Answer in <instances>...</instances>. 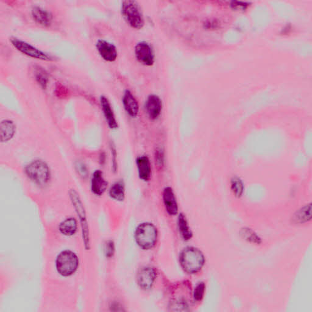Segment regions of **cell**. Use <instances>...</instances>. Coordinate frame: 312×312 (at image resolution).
I'll return each mask as SVG.
<instances>
[{
  "label": "cell",
  "mask_w": 312,
  "mask_h": 312,
  "mask_svg": "<svg viewBox=\"0 0 312 312\" xmlns=\"http://www.w3.org/2000/svg\"><path fill=\"white\" fill-rule=\"evenodd\" d=\"M231 190L237 198H240L244 192V184L241 179L239 177H233L231 179Z\"/></svg>",
  "instance_id": "cell-23"
},
{
  "label": "cell",
  "mask_w": 312,
  "mask_h": 312,
  "mask_svg": "<svg viewBox=\"0 0 312 312\" xmlns=\"http://www.w3.org/2000/svg\"><path fill=\"white\" fill-rule=\"evenodd\" d=\"M241 234L243 237V238L245 239L246 240H248V242L256 243V244H260V243L262 242L260 237H258L257 235V233H255L254 230H252L251 229H243L241 231Z\"/></svg>",
  "instance_id": "cell-24"
},
{
  "label": "cell",
  "mask_w": 312,
  "mask_h": 312,
  "mask_svg": "<svg viewBox=\"0 0 312 312\" xmlns=\"http://www.w3.org/2000/svg\"><path fill=\"white\" fill-rule=\"evenodd\" d=\"M100 103L102 111L103 112L106 122H107L109 128L112 129H117L118 123L114 113L113 109L112 108L110 102L107 97L101 96L100 98Z\"/></svg>",
  "instance_id": "cell-16"
},
{
  "label": "cell",
  "mask_w": 312,
  "mask_h": 312,
  "mask_svg": "<svg viewBox=\"0 0 312 312\" xmlns=\"http://www.w3.org/2000/svg\"><path fill=\"white\" fill-rule=\"evenodd\" d=\"M115 251V246L113 242L109 241L106 243L105 247V253L106 256L111 257L114 255Z\"/></svg>",
  "instance_id": "cell-27"
},
{
  "label": "cell",
  "mask_w": 312,
  "mask_h": 312,
  "mask_svg": "<svg viewBox=\"0 0 312 312\" xmlns=\"http://www.w3.org/2000/svg\"><path fill=\"white\" fill-rule=\"evenodd\" d=\"M155 271L150 267H143L137 274V282L140 288L150 289L155 279Z\"/></svg>",
  "instance_id": "cell-9"
},
{
  "label": "cell",
  "mask_w": 312,
  "mask_h": 312,
  "mask_svg": "<svg viewBox=\"0 0 312 312\" xmlns=\"http://www.w3.org/2000/svg\"><path fill=\"white\" fill-rule=\"evenodd\" d=\"M96 49L101 57L106 61L114 62L117 58V51L115 46L104 40H99L96 43Z\"/></svg>",
  "instance_id": "cell-10"
},
{
  "label": "cell",
  "mask_w": 312,
  "mask_h": 312,
  "mask_svg": "<svg viewBox=\"0 0 312 312\" xmlns=\"http://www.w3.org/2000/svg\"><path fill=\"white\" fill-rule=\"evenodd\" d=\"M12 45L14 47L16 48L18 51L22 53L29 57L39 59V60L50 61H53V58L50 56L46 54V53L40 50L39 49L34 47L30 43L23 41L20 39L17 38H11L10 39Z\"/></svg>",
  "instance_id": "cell-6"
},
{
  "label": "cell",
  "mask_w": 312,
  "mask_h": 312,
  "mask_svg": "<svg viewBox=\"0 0 312 312\" xmlns=\"http://www.w3.org/2000/svg\"><path fill=\"white\" fill-rule=\"evenodd\" d=\"M155 160L159 165H162L164 162V154L161 149L155 152Z\"/></svg>",
  "instance_id": "cell-29"
},
{
  "label": "cell",
  "mask_w": 312,
  "mask_h": 312,
  "mask_svg": "<svg viewBox=\"0 0 312 312\" xmlns=\"http://www.w3.org/2000/svg\"><path fill=\"white\" fill-rule=\"evenodd\" d=\"M59 231L65 236H74L77 230V223L75 218L69 217L67 218L59 224Z\"/></svg>",
  "instance_id": "cell-19"
},
{
  "label": "cell",
  "mask_w": 312,
  "mask_h": 312,
  "mask_svg": "<svg viewBox=\"0 0 312 312\" xmlns=\"http://www.w3.org/2000/svg\"><path fill=\"white\" fill-rule=\"evenodd\" d=\"M163 201L167 213L174 216L178 212V204L173 190L170 187H165L163 192Z\"/></svg>",
  "instance_id": "cell-14"
},
{
  "label": "cell",
  "mask_w": 312,
  "mask_h": 312,
  "mask_svg": "<svg viewBox=\"0 0 312 312\" xmlns=\"http://www.w3.org/2000/svg\"><path fill=\"white\" fill-rule=\"evenodd\" d=\"M137 244L145 250L150 249L155 245L158 240V230L153 224L143 223L137 227L135 232Z\"/></svg>",
  "instance_id": "cell-4"
},
{
  "label": "cell",
  "mask_w": 312,
  "mask_h": 312,
  "mask_svg": "<svg viewBox=\"0 0 312 312\" xmlns=\"http://www.w3.org/2000/svg\"><path fill=\"white\" fill-rule=\"evenodd\" d=\"M31 14L37 23L43 27H49L53 21V15L48 11L39 6H34L31 11Z\"/></svg>",
  "instance_id": "cell-17"
},
{
  "label": "cell",
  "mask_w": 312,
  "mask_h": 312,
  "mask_svg": "<svg viewBox=\"0 0 312 312\" xmlns=\"http://www.w3.org/2000/svg\"><path fill=\"white\" fill-rule=\"evenodd\" d=\"M79 267V259L77 255L70 250L62 251L56 260V268L62 276L69 277L76 273Z\"/></svg>",
  "instance_id": "cell-3"
},
{
  "label": "cell",
  "mask_w": 312,
  "mask_h": 312,
  "mask_svg": "<svg viewBox=\"0 0 312 312\" xmlns=\"http://www.w3.org/2000/svg\"><path fill=\"white\" fill-rule=\"evenodd\" d=\"M91 190L96 196L103 195L108 189V183L105 178L103 173L101 170H95L91 179Z\"/></svg>",
  "instance_id": "cell-12"
},
{
  "label": "cell",
  "mask_w": 312,
  "mask_h": 312,
  "mask_svg": "<svg viewBox=\"0 0 312 312\" xmlns=\"http://www.w3.org/2000/svg\"><path fill=\"white\" fill-rule=\"evenodd\" d=\"M135 55L137 60L146 66H151L154 64V53L148 43L141 42L137 43L135 47Z\"/></svg>",
  "instance_id": "cell-8"
},
{
  "label": "cell",
  "mask_w": 312,
  "mask_h": 312,
  "mask_svg": "<svg viewBox=\"0 0 312 312\" xmlns=\"http://www.w3.org/2000/svg\"><path fill=\"white\" fill-rule=\"evenodd\" d=\"M311 219V204H307L302 207L294 215L293 217V222L302 224L308 222Z\"/></svg>",
  "instance_id": "cell-20"
},
{
  "label": "cell",
  "mask_w": 312,
  "mask_h": 312,
  "mask_svg": "<svg viewBox=\"0 0 312 312\" xmlns=\"http://www.w3.org/2000/svg\"><path fill=\"white\" fill-rule=\"evenodd\" d=\"M180 264L189 274L198 273L204 266L205 258L199 249L193 247L184 249L180 254Z\"/></svg>",
  "instance_id": "cell-1"
},
{
  "label": "cell",
  "mask_w": 312,
  "mask_h": 312,
  "mask_svg": "<svg viewBox=\"0 0 312 312\" xmlns=\"http://www.w3.org/2000/svg\"><path fill=\"white\" fill-rule=\"evenodd\" d=\"M177 224H178L179 232L183 238L185 240L191 239L193 233L190 229L188 221L187 220L185 215L183 214H179Z\"/></svg>",
  "instance_id": "cell-22"
},
{
  "label": "cell",
  "mask_w": 312,
  "mask_h": 312,
  "mask_svg": "<svg viewBox=\"0 0 312 312\" xmlns=\"http://www.w3.org/2000/svg\"><path fill=\"white\" fill-rule=\"evenodd\" d=\"M76 167L77 168L78 173H80L81 176H87V171L85 165L81 163V162H77V164L76 165Z\"/></svg>",
  "instance_id": "cell-28"
},
{
  "label": "cell",
  "mask_w": 312,
  "mask_h": 312,
  "mask_svg": "<svg viewBox=\"0 0 312 312\" xmlns=\"http://www.w3.org/2000/svg\"><path fill=\"white\" fill-rule=\"evenodd\" d=\"M146 114L151 120H156L160 116L162 109V103L160 98L156 95L148 96L145 102Z\"/></svg>",
  "instance_id": "cell-11"
},
{
  "label": "cell",
  "mask_w": 312,
  "mask_h": 312,
  "mask_svg": "<svg viewBox=\"0 0 312 312\" xmlns=\"http://www.w3.org/2000/svg\"><path fill=\"white\" fill-rule=\"evenodd\" d=\"M205 285L203 282L199 283V284L196 287L194 291V299L196 301H201L204 295Z\"/></svg>",
  "instance_id": "cell-26"
},
{
  "label": "cell",
  "mask_w": 312,
  "mask_h": 312,
  "mask_svg": "<svg viewBox=\"0 0 312 312\" xmlns=\"http://www.w3.org/2000/svg\"><path fill=\"white\" fill-rule=\"evenodd\" d=\"M136 165L140 179L143 181H148L152 172L150 159L147 155H140L136 159Z\"/></svg>",
  "instance_id": "cell-13"
},
{
  "label": "cell",
  "mask_w": 312,
  "mask_h": 312,
  "mask_svg": "<svg viewBox=\"0 0 312 312\" xmlns=\"http://www.w3.org/2000/svg\"><path fill=\"white\" fill-rule=\"evenodd\" d=\"M70 196L73 206L76 209L77 216L79 217L81 226L83 229V235L84 239L85 245H89V227L87 225L86 214L82 201H81L79 195L74 190H71Z\"/></svg>",
  "instance_id": "cell-7"
},
{
  "label": "cell",
  "mask_w": 312,
  "mask_h": 312,
  "mask_svg": "<svg viewBox=\"0 0 312 312\" xmlns=\"http://www.w3.org/2000/svg\"><path fill=\"white\" fill-rule=\"evenodd\" d=\"M109 196L117 201H123L125 198V187L122 181H118L113 184L109 189Z\"/></svg>",
  "instance_id": "cell-21"
},
{
  "label": "cell",
  "mask_w": 312,
  "mask_h": 312,
  "mask_svg": "<svg viewBox=\"0 0 312 312\" xmlns=\"http://www.w3.org/2000/svg\"><path fill=\"white\" fill-rule=\"evenodd\" d=\"M121 13L124 19L131 27L140 30L144 26L141 9L135 1H124L121 6Z\"/></svg>",
  "instance_id": "cell-5"
},
{
  "label": "cell",
  "mask_w": 312,
  "mask_h": 312,
  "mask_svg": "<svg viewBox=\"0 0 312 312\" xmlns=\"http://www.w3.org/2000/svg\"><path fill=\"white\" fill-rule=\"evenodd\" d=\"M27 176L37 185H47L51 179V171L45 162L37 159L31 162L24 168Z\"/></svg>",
  "instance_id": "cell-2"
},
{
  "label": "cell",
  "mask_w": 312,
  "mask_h": 312,
  "mask_svg": "<svg viewBox=\"0 0 312 312\" xmlns=\"http://www.w3.org/2000/svg\"><path fill=\"white\" fill-rule=\"evenodd\" d=\"M36 80L42 89H45L48 84V76L44 70L39 68L36 71Z\"/></svg>",
  "instance_id": "cell-25"
},
{
  "label": "cell",
  "mask_w": 312,
  "mask_h": 312,
  "mask_svg": "<svg viewBox=\"0 0 312 312\" xmlns=\"http://www.w3.org/2000/svg\"><path fill=\"white\" fill-rule=\"evenodd\" d=\"M123 105L126 113L133 118H136L139 113V106L132 92L126 90L123 96Z\"/></svg>",
  "instance_id": "cell-15"
},
{
  "label": "cell",
  "mask_w": 312,
  "mask_h": 312,
  "mask_svg": "<svg viewBox=\"0 0 312 312\" xmlns=\"http://www.w3.org/2000/svg\"><path fill=\"white\" fill-rule=\"evenodd\" d=\"M16 132V126L13 121L9 120H3L0 125V136L2 143H6L13 138Z\"/></svg>",
  "instance_id": "cell-18"
}]
</instances>
